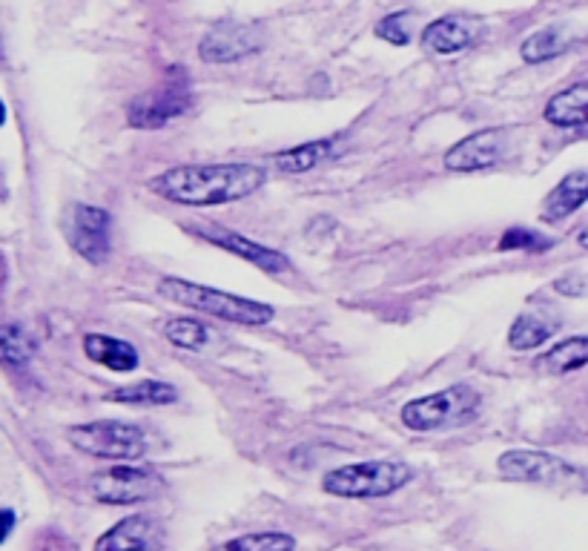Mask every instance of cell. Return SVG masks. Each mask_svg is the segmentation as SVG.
Instances as JSON below:
<instances>
[{
	"mask_svg": "<svg viewBox=\"0 0 588 551\" xmlns=\"http://www.w3.org/2000/svg\"><path fill=\"white\" fill-rule=\"evenodd\" d=\"M267 181V170L253 161L181 164L149 181V190L184 207H216L241 202Z\"/></svg>",
	"mask_w": 588,
	"mask_h": 551,
	"instance_id": "6da1fadb",
	"label": "cell"
},
{
	"mask_svg": "<svg viewBox=\"0 0 588 551\" xmlns=\"http://www.w3.org/2000/svg\"><path fill=\"white\" fill-rule=\"evenodd\" d=\"M158 294L164 299H170L176 304H184L190 311L207 313V316L225 319L232 325H248L259 327L267 325L273 319V308L256 299H244V296L227 294V290L207 288V285H199V282L181 279V276H164L158 282Z\"/></svg>",
	"mask_w": 588,
	"mask_h": 551,
	"instance_id": "7a4b0ae2",
	"label": "cell"
},
{
	"mask_svg": "<svg viewBox=\"0 0 588 551\" xmlns=\"http://www.w3.org/2000/svg\"><path fill=\"white\" fill-rule=\"evenodd\" d=\"M413 480V468L405 459H364L348 463L325 474L322 489L333 498L345 500H376L405 489Z\"/></svg>",
	"mask_w": 588,
	"mask_h": 551,
	"instance_id": "3957f363",
	"label": "cell"
},
{
	"mask_svg": "<svg viewBox=\"0 0 588 551\" xmlns=\"http://www.w3.org/2000/svg\"><path fill=\"white\" fill-rule=\"evenodd\" d=\"M193 107V86L181 67H170L161 86L127 104V124L135 130H161Z\"/></svg>",
	"mask_w": 588,
	"mask_h": 551,
	"instance_id": "277c9868",
	"label": "cell"
},
{
	"mask_svg": "<svg viewBox=\"0 0 588 551\" xmlns=\"http://www.w3.org/2000/svg\"><path fill=\"white\" fill-rule=\"evenodd\" d=\"M480 408V394L468 385H451L436 394L419 396L403 408V422L410 431H442L471 422Z\"/></svg>",
	"mask_w": 588,
	"mask_h": 551,
	"instance_id": "5b68a950",
	"label": "cell"
},
{
	"mask_svg": "<svg viewBox=\"0 0 588 551\" xmlns=\"http://www.w3.org/2000/svg\"><path fill=\"white\" fill-rule=\"evenodd\" d=\"M70 443L81 454L98 459H141L147 454V436L124 420H95L70 428Z\"/></svg>",
	"mask_w": 588,
	"mask_h": 551,
	"instance_id": "8992f818",
	"label": "cell"
},
{
	"mask_svg": "<svg viewBox=\"0 0 588 551\" xmlns=\"http://www.w3.org/2000/svg\"><path fill=\"white\" fill-rule=\"evenodd\" d=\"M161 474L147 466H109L104 471L93 474L89 480V494L95 503L104 505H135L147 503L161 491Z\"/></svg>",
	"mask_w": 588,
	"mask_h": 551,
	"instance_id": "52a82bcc",
	"label": "cell"
},
{
	"mask_svg": "<svg viewBox=\"0 0 588 551\" xmlns=\"http://www.w3.org/2000/svg\"><path fill=\"white\" fill-rule=\"evenodd\" d=\"M514 127H488L482 132H473L468 139L457 141L445 153V167L451 172H477L496 167L514 156Z\"/></svg>",
	"mask_w": 588,
	"mask_h": 551,
	"instance_id": "ba28073f",
	"label": "cell"
},
{
	"mask_svg": "<svg viewBox=\"0 0 588 551\" xmlns=\"http://www.w3.org/2000/svg\"><path fill=\"white\" fill-rule=\"evenodd\" d=\"M496 468H500L505 480L514 482H535V486H554V489L557 486L583 482V474L572 463H565V459L554 457V454H545V451H505Z\"/></svg>",
	"mask_w": 588,
	"mask_h": 551,
	"instance_id": "9c48e42d",
	"label": "cell"
},
{
	"mask_svg": "<svg viewBox=\"0 0 588 551\" xmlns=\"http://www.w3.org/2000/svg\"><path fill=\"white\" fill-rule=\"evenodd\" d=\"M67 236L77 256L89 264H104L112 253V216L104 207L75 204Z\"/></svg>",
	"mask_w": 588,
	"mask_h": 551,
	"instance_id": "30bf717a",
	"label": "cell"
},
{
	"mask_svg": "<svg viewBox=\"0 0 588 551\" xmlns=\"http://www.w3.org/2000/svg\"><path fill=\"white\" fill-rule=\"evenodd\" d=\"M264 44L262 26L253 24H216L199 44V55L207 63L241 61L259 52Z\"/></svg>",
	"mask_w": 588,
	"mask_h": 551,
	"instance_id": "8fae6325",
	"label": "cell"
},
{
	"mask_svg": "<svg viewBox=\"0 0 588 551\" xmlns=\"http://www.w3.org/2000/svg\"><path fill=\"white\" fill-rule=\"evenodd\" d=\"M187 230H190L193 236H199V239L207 241V244H216V248L227 250V253H232V256L256 264L259 271L273 273V276H276V273H285L287 267H290L285 253H279V250H273V248H264V244H259V241L236 233V230H227V227L207 225V227H187Z\"/></svg>",
	"mask_w": 588,
	"mask_h": 551,
	"instance_id": "7c38bea8",
	"label": "cell"
},
{
	"mask_svg": "<svg viewBox=\"0 0 588 551\" xmlns=\"http://www.w3.org/2000/svg\"><path fill=\"white\" fill-rule=\"evenodd\" d=\"M155 546V523L147 514H132L107 528L93 551H149Z\"/></svg>",
	"mask_w": 588,
	"mask_h": 551,
	"instance_id": "4fadbf2b",
	"label": "cell"
},
{
	"mask_svg": "<svg viewBox=\"0 0 588 551\" xmlns=\"http://www.w3.org/2000/svg\"><path fill=\"white\" fill-rule=\"evenodd\" d=\"M588 202V172H568L563 181H560L549 195H545V202H542V221H563L572 213H577L583 204Z\"/></svg>",
	"mask_w": 588,
	"mask_h": 551,
	"instance_id": "5bb4252c",
	"label": "cell"
},
{
	"mask_svg": "<svg viewBox=\"0 0 588 551\" xmlns=\"http://www.w3.org/2000/svg\"><path fill=\"white\" fill-rule=\"evenodd\" d=\"M560 331L557 316H551L545 308H535V311L519 313L514 319L512 331H508V348L514 350H535L551 339Z\"/></svg>",
	"mask_w": 588,
	"mask_h": 551,
	"instance_id": "9a60e30c",
	"label": "cell"
},
{
	"mask_svg": "<svg viewBox=\"0 0 588 551\" xmlns=\"http://www.w3.org/2000/svg\"><path fill=\"white\" fill-rule=\"evenodd\" d=\"M84 354L98 366L109 368V371L130 373L139 368V350L132 348L130 342L116 339L107 334H86L84 336Z\"/></svg>",
	"mask_w": 588,
	"mask_h": 551,
	"instance_id": "2e32d148",
	"label": "cell"
},
{
	"mask_svg": "<svg viewBox=\"0 0 588 551\" xmlns=\"http://www.w3.org/2000/svg\"><path fill=\"white\" fill-rule=\"evenodd\" d=\"M473 38H477V29L468 21H463V17H440L422 32V47H428L436 55H454L471 47Z\"/></svg>",
	"mask_w": 588,
	"mask_h": 551,
	"instance_id": "e0dca14e",
	"label": "cell"
},
{
	"mask_svg": "<svg viewBox=\"0 0 588 551\" xmlns=\"http://www.w3.org/2000/svg\"><path fill=\"white\" fill-rule=\"evenodd\" d=\"M545 121L563 130H583L588 127V81L568 86L545 104Z\"/></svg>",
	"mask_w": 588,
	"mask_h": 551,
	"instance_id": "ac0fdd59",
	"label": "cell"
},
{
	"mask_svg": "<svg viewBox=\"0 0 588 551\" xmlns=\"http://www.w3.org/2000/svg\"><path fill=\"white\" fill-rule=\"evenodd\" d=\"M583 366H588V336H572L535 359V368L545 373H572Z\"/></svg>",
	"mask_w": 588,
	"mask_h": 551,
	"instance_id": "d6986e66",
	"label": "cell"
},
{
	"mask_svg": "<svg viewBox=\"0 0 588 551\" xmlns=\"http://www.w3.org/2000/svg\"><path fill=\"white\" fill-rule=\"evenodd\" d=\"M574 44V35L568 26H545V29L535 32L531 38L523 40V61L528 63H545L557 55L568 52Z\"/></svg>",
	"mask_w": 588,
	"mask_h": 551,
	"instance_id": "ffe728a7",
	"label": "cell"
},
{
	"mask_svg": "<svg viewBox=\"0 0 588 551\" xmlns=\"http://www.w3.org/2000/svg\"><path fill=\"white\" fill-rule=\"evenodd\" d=\"M107 399L121 405H170L179 399V391L172 388L170 382L144 380L130 388H116L112 394H107Z\"/></svg>",
	"mask_w": 588,
	"mask_h": 551,
	"instance_id": "44dd1931",
	"label": "cell"
},
{
	"mask_svg": "<svg viewBox=\"0 0 588 551\" xmlns=\"http://www.w3.org/2000/svg\"><path fill=\"white\" fill-rule=\"evenodd\" d=\"M331 147H333V139L308 141V144H299V147L285 149V153H279L273 161H276V167H279L281 172H308V170H313L316 164H322L327 156H331Z\"/></svg>",
	"mask_w": 588,
	"mask_h": 551,
	"instance_id": "7402d4cb",
	"label": "cell"
},
{
	"mask_svg": "<svg viewBox=\"0 0 588 551\" xmlns=\"http://www.w3.org/2000/svg\"><path fill=\"white\" fill-rule=\"evenodd\" d=\"M32 354H35V342L26 334L24 327L9 322L0 334V357L7 362V368H26L29 366Z\"/></svg>",
	"mask_w": 588,
	"mask_h": 551,
	"instance_id": "603a6c76",
	"label": "cell"
},
{
	"mask_svg": "<svg viewBox=\"0 0 588 551\" xmlns=\"http://www.w3.org/2000/svg\"><path fill=\"white\" fill-rule=\"evenodd\" d=\"M164 336H167L170 345L184 350H202L209 342L207 325L195 322V319H170V322L164 325Z\"/></svg>",
	"mask_w": 588,
	"mask_h": 551,
	"instance_id": "cb8c5ba5",
	"label": "cell"
},
{
	"mask_svg": "<svg viewBox=\"0 0 588 551\" xmlns=\"http://www.w3.org/2000/svg\"><path fill=\"white\" fill-rule=\"evenodd\" d=\"M296 540L285 531H253V535H241L230 543H225L221 551H293Z\"/></svg>",
	"mask_w": 588,
	"mask_h": 551,
	"instance_id": "d4e9b609",
	"label": "cell"
},
{
	"mask_svg": "<svg viewBox=\"0 0 588 551\" xmlns=\"http://www.w3.org/2000/svg\"><path fill=\"white\" fill-rule=\"evenodd\" d=\"M554 244V239L537 233V230H523V227H512L505 230L500 239V250H528V253H542Z\"/></svg>",
	"mask_w": 588,
	"mask_h": 551,
	"instance_id": "484cf974",
	"label": "cell"
},
{
	"mask_svg": "<svg viewBox=\"0 0 588 551\" xmlns=\"http://www.w3.org/2000/svg\"><path fill=\"white\" fill-rule=\"evenodd\" d=\"M410 12H394V15L382 17L376 24V35L387 40L391 47H408L410 44Z\"/></svg>",
	"mask_w": 588,
	"mask_h": 551,
	"instance_id": "4316f807",
	"label": "cell"
},
{
	"mask_svg": "<svg viewBox=\"0 0 588 551\" xmlns=\"http://www.w3.org/2000/svg\"><path fill=\"white\" fill-rule=\"evenodd\" d=\"M12 526H15V512H12V508H3V535H0L3 543H7L9 535H12Z\"/></svg>",
	"mask_w": 588,
	"mask_h": 551,
	"instance_id": "83f0119b",
	"label": "cell"
},
{
	"mask_svg": "<svg viewBox=\"0 0 588 551\" xmlns=\"http://www.w3.org/2000/svg\"><path fill=\"white\" fill-rule=\"evenodd\" d=\"M580 244H583V248H588V230H586V233H580Z\"/></svg>",
	"mask_w": 588,
	"mask_h": 551,
	"instance_id": "f1b7e54d",
	"label": "cell"
}]
</instances>
